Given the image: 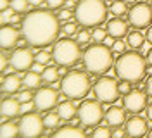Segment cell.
<instances>
[{"label": "cell", "mask_w": 152, "mask_h": 138, "mask_svg": "<svg viewBox=\"0 0 152 138\" xmlns=\"http://www.w3.org/2000/svg\"><path fill=\"white\" fill-rule=\"evenodd\" d=\"M21 29L31 47H47L59 35V18L45 9L31 10L21 21Z\"/></svg>", "instance_id": "obj_1"}, {"label": "cell", "mask_w": 152, "mask_h": 138, "mask_svg": "<svg viewBox=\"0 0 152 138\" xmlns=\"http://www.w3.org/2000/svg\"><path fill=\"white\" fill-rule=\"evenodd\" d=\"M116 74L123 81L138 83L147 74V59L138 52H124L116 61Z\"/></svg>", "instance_id": "obj_2"}, {"label": "cell", "mask_w": 152, "mask_h": 138, "mask_svg": "<svg viewBox=\"0 0 152 138\" xmlns=\"http://www.w3.org/2000/svg\"><path fill=\"white\" fill-rule=\"evenodd\" d=\"M75 18L83 28H97L107 21L105 0H80L76 4Z\"/></svg>", "instance_id": "obj_3"}, {"label": "cell", "mask_w": 152, "mask_h": 138, "mask_svg": "<svg viewBox=\"0 0 152 138\" xmlns=\"http://www.w3.org/2000/svg\"><path fill=\"white\" fill-rule=\"evenodd\" d=\"M83 62L90 74H105L113 66V52L105 43H94L85 50Z\"/></svg>", "instance_id": "obj_4"}, {"label": "cell", "mask_w": 152, "mask_h": 138, "mask_svg": "<svg viewBox=\"0 0 152 138\" xmlns=\"http://www.w3.org/2000/svg\"><path fill=\"white\" fill-rule=\"evenodd\" d=\"M92 88L90 78L86 76L83 71H71V73L64 74L62 83H61V90L71 100H80L88 95Z\"/></svg>", "instance_id": "obj_5"}, {"label": "cell", "mask_w": 152, "mask_h": 138, "mask_svg": "<svg viewBox=\"0 0 152 138\" xmlns=\"http://www.w3.org/2000/svg\"><path fill=\"white\" fill-rule=\"evenodd\" d=\"M80 43L76 40L71 38H62V40H57V43L54 45L52 50V57L61 67H69V66H75L80 59Z\"/></svg>", "instance_id": "obj_6"}, {"label": "cell", "mask_w": 152, "mask_h": 138, "mask_svg": "<svg viewBox=\"0 0 152 138\" xmlns=\"http://www.w3.org/2000/svg\"><path fill=\"white\" fill-rule=\"evenodd\" d=\"M94 95L95 99L99 102H102V104H113L121 95L119 83L116 81L113 76H100L97 80V83L94 85Z\"/></svg>", "instance_id": "obj_7"}, {"label": "cell", "mask_w": 152, "mask_h": 138, "mask_svg": "<svg viewBox=\"0 0 152 138\" xmlns=\"http://www.w3.org/2000/svg\"><path fill=\"white\" fill-rule=\"evenodd\" d=\"M99 100H85L78 107V119L85 126H99L100 121L105 118L104 109Z\"/></svg>", "instance_id": "obj_8"}, {"label": "cell", "mask_w": 152, "mask_h": 138, "mask_svg": "<svg viewBox=\"0 0 152 138\" xmlns=\"http://www.w3.org/2000/svg\"><path fill=\"white\" fill-rule=\"evenodd\" d=\"M128 21L133 28H138V29L149 28L152 23V7L145 2L135 4L132 9L128 10Z\"/></svg>", "instance_id": "obj_9"}, {"label": "cell", "mask_w": 152, "mask_h": 138, "mask_svg": "<svg viewBox=\"0 0 152 138\" xmlns=\"http://www.w3.org/2000/svg\"><path fill=\"white\" fill-rule=\"evenodd\" d=\"M43 119L38 116L37 112H26L21 121H19V131L24 138H35L40 137L43 131Z\"/></svg>", "instance_id": "obj_10"}, {"label": "cell", "mask_w": 152, "mask_h": 138, "mask_svg": "<svg viewBox=\"0 0 152 138\" xmlns=\"http://www.w3.org/2000/svg\"><path fill=\"white\" fill-rule=\"evenodd\" d=\"M33 64H35V55L26 47H19L9 55V66L16 71L26 73L28 69L33 67Z\"/></svg>", "instance_id": "obj_11"}, {"label": "cell", "mask_w": 152, "mask_h": 138, "mask_svg": "<svg viewBox=\"0 0 152 138\" xmlns=\"http://www.w3.org/2000/svg\"><path fill=\"white\" fill-rule=\"evenodd\" d=\"M147 93L142 92V90H132V92H128L124 95L123 99V105L126 107L128 112H133V114H137V112H140L147 107Z\"/></svg>", "instance_id": "obj_12"}, {"label": "cell", "mask_w": 152, "mask_h": 138, "mask_svg": "<svg viewBox=\"0 0 152 138\" xmlns=\"http://www.w3.org/2000/svg\"><path fill=\"white\" fill-rule=\"evenodd\" d=\"M35 107L38 110H50L56 107L57 104V92L54 88H40L37 92V95L33 97Z\"/></svg>", "instance_id": "obj_13"}, {"label": "cell", "mask_w": 152, "mask_h": 138, "mask_svg": "<svg viewBox=\"0 0 152 138\" xmlns=\"http://www.w3.org/2000/svg\"><path fill=\"white\" fill-rule=\"evenodd\" d=\"M126 135H130L133 138H140L143 135L149 133V128H147V119H143L140 116H133L130 119L126 121Z\"/></svg>", "instance_id": "obj_14"}, {"label": "cell", "mask_w": 152, "mask_h": 138, "mask_svg": "<svg viewBox=\"0 0 152 138\" xmlns=\"http://www.w3.org/2000/svg\"><path fill=\"white\" fill-rule=\"evenodd\" d=\"M19 42V35L18 29L12 26H4L2 28V33H0V45L2 50H10L12 47H16Z\"/></svg>", "instance_id": "obj_15"}, {"label": "cell", "mask_w": 152, "mask_h": 138, "mask_svg": "<svg viewBox=\"0 0 152 138\" xmlns=\"http://www.w3.org/2000/svg\"><path fill=\"white\" fill-rule=\"evenodd\" d=\"M105 29H107V33L111 35L113 38H123L124 35H128V23L123 21L121 18H116L111 19V21H107V24H105Z\"/></svg>", "instance_id": "obj_16"}, {"label": "cell", "mask_w": 152, "mask_h": 138, "mask_svg": "<svg viewBox=\"0 0 152 138\" xmlns=\"http://www.w3.org/2000/svg\"><path fill=\"white\" fill-rule=\"evenodd\" d=\"M105 121H107V124L109 126H113V128H118V126H123L124 121H126V114H124V110L121 107H118V105H111L109 109L105 110Z\"/></svg>", "instance_id": "obj_17"}, {"label": "cell", "mask_w": 152, "mask_h": 138, "mask_svg": "<svg viewBox=\"0 0 152 138\" xmlns=\"http://www.w3.org/2000/svg\"><path fill=\"white\" fill-rule=\"evenodd\" d=\"M23 86V80L19 78L18 74L10 73V74H5L2 78V92L5 93H16Z\"/></svg>", "instance_id": "obj_18"}, {"label": "cell", "mask_w": 152, "mask_h": 138, "mask_svg": "<svg viewBox=\"0 0 152 138\" xmlns=\"http://www.w3.org/2000/svg\"><path fill=\"white\" fill-rule=\"evenodd\" d=\"M54 137L56 138H83L85 137V131L78 126H62L54 131Z\"/></svg>", "instance_id": "obj_19"}, {"label": "cell", "mask_w": 152, "mask_h": 138, "mask_svg": "<svg viewBox=\"0 0 152 138\" xmlns=\"http://www.w3.org/2000/svg\"><path fill=\"white\" fill-rule=\"evenodd\" d=\"M57 114L61 116V119L69 121L78 114V109L75 107V104H73L71 99H69V100H64V102H61V104L57 105Z\"/></svg>", "instance_id": "obj_20"}, {"label": "cell", "mask_w": 152, "mask_h": 138, "mask_svg": "<svg viewBox=\"0 0 152 138\" xmlns=\"http://www.w3.org/2000/svg\"><path fill=\"white\" fill-rule=\"evenodd\" d=\"M21 112V102L16 99H5L2 102V116L4 118H14Z\"/></svg>", "instance_id": "obj_21"}, {"label": "cell", "mask_w": 152, "mask_h": 138, "mask_svg": "<svg viewBox=\"0 0 152 138\" xmlns=\"http://www.w3.org/2000/svg\"><path fill=\"white\" fill-rule=\"evenodd\" d=\"M147 38L142 35V31H130L128 38H126V43L132 47V48H142Z\"/></svg>", "instance_id": "obj_22"}, {"label": "cell", "mask_w": 152, "mask_h": 138, "mask_svg": "<svg viewBox=\"0 0 152 138\" xmlns=\"http://www.w3.org/2000/svg\"><path fill=\"white\" fill-rule=\"evenodd\" d=\"M23 85L26 88H29V90L38 88V85H40V73H37V71H26L24 78H23Z\"/></svg>", "instance_id": "obj_23"}, {"label": "cell", "mask_w": 152, "mask_h": 138, "mask_svg": "<svg viewBox=\"0 0 152 138\" xmlns=\"http://www.w3.org/2000/svg\"><path fill=\"white\" fill-rule=\"evenodd\" d=\"M19 124L16 123H4L0 128V137L2 138H14L16 135H19Z\"/></svg>", "instance_id": "obj_24"}, {"label": "cell", "mask_w": 152, "mask_h": 138, "mask_svg": "<svg viewBox=\"0 0 152 138\" xmlns=\"http://www.w3.org/2000/svg\"><path fill=\"white\" fill-rule=\"evenodd\" d=\"M43 81L45 83H56L57 78H59V69L57 67H54V66H50V67H45V71H43Z\"/></svg>", "instance_id": "obj_25"}, {"label": "cell", "mask_w": 152, "mask_h": 138, "mask_svg": "<svg viewBox=\"0 0 152 138\" xmlns=\"http://www.w3.org/2000/svg\"><path fill=\"white\" fill-rule=\"evenodd\" d=\"M59 121H61V116L57 112H47L45 118H43V124H45V128L52 129L59 124Z\"/></svg>", "instance_id": "obj_26"}, {"label": "cell", "mask_w": 152, "mask_h": 138, "mask_svg": "<svg viewBox=\"0 0 152 138\" xmlns=\"http://www.w3.org/2000/svg\"><path fill=\"white\" fill-rule=\"evenodd\" d=\"M111 12H113L114 16H118V18H121L126 14V2L123 0H114L111 2Z\"/></svg>", "instance_id": "obj_27"}, {"label": "cell", "mask_w": 152, "mask_h": 138, "mask_svg": "<svg viewBox=\"0 0 152 138\" xmlns=\"http://www.w3.org/2000/svg\"><path fill=\"white\" fill-rule=\"evenodd\" d=\"M90 135H92L94 138H109L111 135H113V131H111L109 126H97Z\"/></svg>", "instance_id": "obj_28"}, {"label": "cell", "mask_w": 152, "mask_h": 138, "mask_svg": "<svg viewBox=\"0 0 152 138\" xmlns=\"http://www.w3.org/2000/svg\"><path fill=\"white\" fill-rule=\"evenodd\" d=\"M90 40H94L92 38V33L88 31V29H80L78 33H76V42L80 43V45H86V43H90Z\"/></svg>", "instance_id": "obj_29"}, {"label": "cell", "mask_w": 152, "mask_h": 138, "mask_svg": "<svg viewBox=\"0 0 152 138\" xmlns=\"http://www.w3.org/2000/svg\"><path fill=\"white\" fill-rule=\"evenodd\" d=\"M107 35H109V33H107V29H105V28H99V26H97L94 31H92V38H94V42H97V43L104 42Z\"/></svg>", "instance_id": "obj_30"}, {"label": "cell", "mask_w": 152, "mask_h": 138, "mask_svg": "<svg viewBox=\"0 0 152 138\" xmlns=\"http://www.w3.org/2000/svg\"><path fill=\"white\" fill-rule=\"evenodd\" d=\"M78 31H80V29H78V24H76V23H69V21H66L64 26H62V33H64L66 37H75Z\"/></svg>", "instance_id": "obj_31"}, {"label": "cell", "mask_w": 152, "mask_h": 138, "mask_svg": "<svg viewBox=\"0 0 152 138\" xmlns=\"http://www.w3.org/2000/svg\"><path fill=\"white\" fill-rule=\"evenodd\" d=\"M28 5H29L28 0H10V7L16 12H24L28 9Z\"/></svg>", "instance_id": "obj_32"}, {"label": "cell", "mask_w": 152, "mask_h": 138, "mask_svg": "<svg viewBox=\"0 0 152 138\" xmlns=\"http://www.w3.org/2000/svg\"><path fill=\"white\" fill-rule=\"evenodd\" d=\"M14 14H16V10L9 7V9H4L2 10V16H0V21H2V24H7L10 19L14 18Z\"/></svg>", "instance_id": "obj_33"}, {"label": "cell", "mask_w": 152, "mask_h": 138, "mask_svg": "<svg viewBox=\"0 0 152 138\" xmlns=\"http://www.w3.org/2000/svg\"><path fill=\"white\" fill-rule=\"evenodd\" d=\"M113 52H114V54H118V55L124 54V52H126V42L116 40V42H114V45H113Z\"/></svg>", "instance_id": "obj_34"}, {"label": "cell", "mask_w": 152, "mask_h": 138, "mask_svg": "<svg viewBox=\"0 0 152 138\" xmlns=\"http://www.w3.org/2000/svg\"><path fill=\"white\" fill-rule=\"evenodd\" d=\"M52 57H50V54L48 52H45V50H42V52H38L37 55H35V61L37 62H40V64H48V61H50Z\"/></svg>", "instance_id": "obj_35"}, {"label": "cell", "mask_w": 152, "mask_h": 138, "mask_svg": "<svg viewBox=\"0 0 152 138\" xmlns=\"http://www.w3.org/2000/svg\"><path fill=\"white\" fill-rule=\"evenodd\" d=\"M71 16H73V12H71L69 9H61V10H59V14H57L59 21H64V23H66V21H69V19H71Z\"/></svg>", "instance_id": "obj_36"}, {"label": "cell", "mask_w": 152, "mask_h": 138, "mask_svg": "<svg viewBox=\"0 0 152 138\" xmlns=\"http://www.w3.org/2000/svg\"><path fill=\"white\" fill-rule=\"evenodd\" d=\"M64 2L66 0H45V4H47L50 9H61L64 5Z\"/></svg>", "instance_id": "obj_37"}, {"label": "cell", "mask_w": 152, "mask_h": 138, "mask_svg": "<svg viewBox=\"0 0 152 138\" xmlns=\"http://www.w3.org/2000/svg\"><path fill=\"white\" fill-rule=\"evenodd\" d=\"M31 97H33V95H31V92H29V90H24V92L19 93L18 100L21 102V104H23V102H29V100H31Z\"/></svg>", "instance_id": "obj_38"}, {"label": "cell", "mask_w": 152, "mask_h": 138, "mask_svg": "<svg viewBox=\"0 0 152 138\" xmlns=\"http://www.w3.org/2000/svg\"><path fill=\"white\" fill-rule=\"evenodd\" d=\"M33 105H35V102H23L21 104V112L23 114H26V112H29V110H33Z\"/></svg>", "instance_id": "obj_39"}, {"label": "cell", "mask_w": 152, "mask_h": 138, "mask_svg": "<svg viewBox=\"0 0 152 138\" xmlns=\"http://www.w3.org/2000/svg\"><path fill=\"white\" fill-rule=\"evenodd\" d=\"M119 92L124 93V95H126L128 92H132V83H130V81H123V83H119Z\"/></svg>", "instance_id": "obj_40"}, {"label": "cell", "mask_w": 152, "mask_h": 138, "mask_svg": "<svg viewBox=\"0 0 152 138\" xmlns=\"http://www.w3.org/2000/svg\"><path fill=\"white\" fill-rule=\"evenodd\" d=\"M145 90H147V95L152 97V76H149V80L145 83Z\"/></svg>", "instance_id": "obj_41"}, {"label": "cell", "mask_w": 152, "mask_h": 138, "mask_svg": "<svg viewBox=\"0 0 152 138\" xmlns=\"http://www.w3.org/2000/svg\"><path fill=\"white\" fill-rule=\"evenodd\" d=\"M45 64H40V62H37L35 61V64H33V71H37V73H43L45 71V67H43Z\"/></svg>", "instance_id": "obj_42"}, {"label": "cell", "mask_w": 152, "mask_h": 138, "mask_svg": "<svg viewBox=\"0 0 152 138\" xmlns=\"http://www.w3.org/2000/svg\"><path fill=\"white\" fill-rule=\"evenodd\" d=\"M7 64H9V59H7L5 55H2V59H0V69H2V71H5Z\"/></svg>", "instance_id": "obj_43"}, {"label": "cell", "mask_w": 152, "mask_h": 138, "mask_svg": "<svg viewBox=\"0 0 152 138\" xmlns=\"http://www.w3.org/2000/svg\"><path fill=\"white\" fill-rule=\"evenodd\" d=\"M124 133H126V129H121V126H118V129H114L113 131V137L119 138V137H123Z\"/></svg>", "instance_id": "obj_44"}, {"label": "cell", "mask_w": 152, "mask_h": 138, "mask_svg": "<svg viewBox=\"0 0 152 138\" xmlns=\"http://www.w3.org/2000/svg\"><path fill=\"white\" fill-rule=\"evenodd\" d=\"M145 116H147L149 121H152V104H147V107H145Z\"/></svg>", "instance_id": "obj_45"}, {"label": "cell", "mask_w": 152, "mask_h": 138, "mask_svg": "<svg viewBox=\"0 0 152 138\" xmlns=\"http://www.w3.org/2000/svg\"><path fill=\"white\" fill-rule=\"evenodd\" d=\"M145 38H147V42L152 45V26L147 28V33H145Z\"/></svg>", "instance_id": "obj_46"}, {"label": "cell", "mask_w": 152, "mask_h": 138, "mask_svg": "<svg viewBox=\"0 0 152 138\" xmlns=\"http://www.w3.org/2000/svg\"><path fill=\"white\" fill-rule=\"evenodd\" d=\"M10 7V0H0V9H9Z\"/></svg>", "instance_id": "obj_47"}, {"label": "cell", "mask_w": 152, "mask_h": 138, "mask_svg": "<svg viewBox=\"0 0 152 138\" xmlns=\"http://www.w3.org/2000/svg\"><path fill=\"white\" fill-rule=\"evenodd\" d=\"M104 43L107 47H113L114 45V40H113V37H111V35H107V37H105V40H104Z\"/></svg>", "instance_id": "obj_48"}, {"label": "cell", "mask_w": 152, "mask_h": 138, "mask_svg": "<svg viewBox=\"0 0 152 138\" xmlns=\"http://www.w3.org/2000/svg\"><path fill=\"white\" fill-rule=\"evenodd\" d=\"M145 59H147V64L152 66V48H149V52H147V55H145Z\"/></svg>", "instance_id": "obj_49"}, {"label": "cell", "mask_w": 152, "mask_h": 138, "mask_svg": "<svg viewBox=\"0 0 152 138\" xmlns=\"http://www.w3.org/2000/svg\"><path fill=\"white\" fill-rule=\"evenodd\" d=\"M29 5H33V7H38V5H42V2L43 0H28Z\"/></svg>", "instance_id": "obj_50"}, {"label": "cell", "mask_w": 152, "mask_h": 138, "mask_svg": "<svg viewBox=\"0 0 152 138\" xmlns=\"http://www.w3.org/2000/svg\"><path fill=\"white\" fill-rule=\"evenodd\" d=\"M10 21H12V23H14V24H16V23H19V16H18V14H16V16H14V18L10 19Z\"/></svg>", "instance_id": "obj_51"}, {"label": "cell", "mask_w": 152, "mask_h": 138, "mask_svg": "<svg viewBox=\"0 0 152 138\" xmlns=\"http://www.w3.org/2000/svg\"><path fill=\"white\" fill-rule=\"evenodd\" d=\"M137 0H126V4H135Z\"/></svg>", "instance_id": "obj_52"}, {"label": "cell", "mask_w": 152, "mask_h": 138, "mask_svg": "<svg viewBox=\"0 0 152 138\" xmlns=\"http://www.w3.org/2000/svg\"><path fill=\"white\" fill-rule=\"evenodd\" d=\"M147 135H149V137L152 138V129H149V133H147Z\"/></svg>", "instance_id": "obj_53"}, {"label": "cell", "mask_w": 152, "mask_h": 138, "mask_svg": "<svg viewBox=\"0 0 152 138\" xmlns=\"http://www.w3.org/2000/svg\"><path fill=\"white\" fill-rule=\"evenodd\" d=\"M109 2H113V0H109Z\"/></svg>", "instance_id": "obj_54"}]
</instances>
